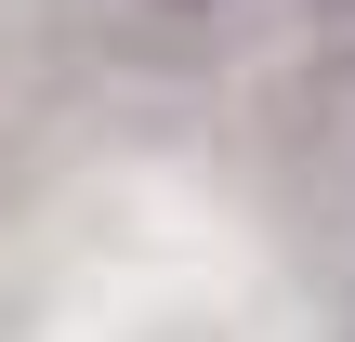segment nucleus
Masks as SVG:
<instances>
[{
    "label": "nucleus",
    "mask_w": 355,
    "mask_h": 342,
    "mask_svg": "<svg viewBox=\"0 0 355 342\" xmlns=\"http://www.w3.org/2000/svg\"><path fill=\"white\" fill-rule=\"evenodd\" d=\"M145 13H171V26H211V13H224V0H145Z\"/></svg>",
    "instance_id": "f257e3e1"
},
{
    "label": "nucleus",
    "mask_w": 355,
    "mask_h": 342,
    "mask_svg": "<svg viewBox=\"0 0 355 342\" xmlns=\"http://www.w3.org/2000/svg\"><path fill=\"white\" fill-rule=\"evenodd\" d=\"M316 13H329V26H355V0H316Z\"/></svg>",
    "instance_id": "f03ea898"
}]
</instances>
